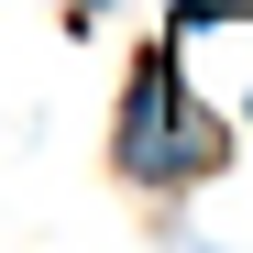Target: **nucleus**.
Segmentation results:
<instances>
[{
  "label": "nucleus",
  "mask_w": 253,
  "mask_h": 253,
  "mask_svg": "<svg viewBox=\"0 0 253 253\" xmlns=\"http://www.w3.org/2000/svg\"><path fill=\"white\" fill-rule=\"evenodd\" d=\"M220 154H231V132L176 88L165 55H143V66H132V99H121V176H143V187H198Z\"/></svg>",
  "instance_id": "1"
}]
</instances>
